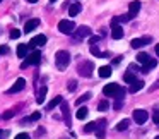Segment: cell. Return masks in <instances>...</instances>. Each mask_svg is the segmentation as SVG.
<instances>
[{
    "instance_id": "6da1fadb",
    "label": "cell",
    "mask_w": 159,
    "mask_h": 139,
    "mask_svg": "<svg viewBox=\"0 0 159 139\" xmlns=\"http://www.w3.org/2000/svg\"><path fill=\"white\" fill-rule=\"evenodd\" d=\"M125 88H121L120 84L116 83H111V84H106V86L103 88V94L108 98H116V100H123L125 96Z\"/></svg>"
},
{
    "instance_id": "7a4b0ae2",
    "label": "cell",
    "mask_w": 159,
    "mask_h": 139,
    "mask_svg": "<svg viewBox=\"0 0 159 139\" xmlns=\"http://www.w3.org/2000/svg\"><path fill=\"white\" fill-rule=\"evenodd\" d=\"M55 62H57V67L60 70H63L67 65L70 64V53L65 52V50H60V52L55 53Z\"/></svg>"
},
{
    "instance_id": "3957f363",
    "label": "cell",
    "mask_w": 159,
    "mask_h": 139,
    "mask_svg": "<svg viewBox=\"0 0 159 139\" xmlns=\"http://www.w3.org/2000/svg\"><path fill=\"white\" fill-rule=\"evenodd\" d=\"M93 70H94V64L89 62V60L80 62L79 65H77V72H79V76H82V77H91L93 76Z\"/></svg>"
},
{
    "instance_id": "277c9868",
    "label": "cell",
    "mask_w": 159,
    "mask_h": 139,
    "mask_svg": "<svg viewBox=\"0 0 159 139\" xmlns=\"http://www.w3.org/2000/svg\"><path fill=\"white\" fill-rule=\"evenodd\" d=\"M58 29L63 35H74V33H75V22L69 21V19H62V21L58 22Z\"/></svg>"
},
{
    "instance_id": "5b68a950",
    "label": "cell",
    "mask_w": 159,
    "mask_h": 139,
    "mask_svg": "<svg viewBox=\"0 0 159 139\" xmlns=\"http://www.w3.org/2000/svg\"><path fill=\"white\" fill-rule=\"evenodd\" d=\"M39 62H41V52H33L28 55V60L22 62V69L28 67V65H38Z\"/></svg>"
},
{
    "instance_id": "8992f818",
    "label": "cell",
    "mask_w": 159,
    "mask_h": 139,
    "mask_svg": "<svg viewBox=\"0 0 159 139\" xmlns=\"http://www.w3.org/2000/svg\"><path fill=\"white\" fill-rule=\"evenodd\" d=\"M149 118V113L145 110H142V108H137V110H134V120L137 122L139 125L140 124H145V120Z\"/></svg>"
},
{
    "instance_id": "52a82bcc",
    "label": "cell",
    "mask_w": 159,
    "mask_h": 139,
    "mask_svg": "<svg viewBox=\"0 0 159 139\" xmlns=\"http://www.w3.org/2000/svg\"><path fill=\"white\" fill-rule=\"evenodd\" d=\"M152 40H151V36H144V38H134L132 40V43H130V46L132 48H142V46H145V45H149Z\"/></svg>"
},
{
    "instance_id": "ba28073f",
    "label": "cell",
    "mask_w": 159,
    "mask_h": 139,
    "mask_svg": "<svg viewBox=\"0 0 159 139\" xmlns=\"http://www.w3.org/2000/svg\"><path fill=\"white\" fill-rule=\"evenodd\" d=\"M24 88H26V79H24V77H19V79L14 83V86H12L11 89H7V93H9V94H14V93L22 91Z\"/></svg>"
},
{
    "instance_id": "9c48e42d",
    "label": "cell",
    "mask_w": 159,
    "mask_h": 139,
    "mask_svg": "<svg viewBox=\"0 0 159 139\" xmlns=\"http://www.w3.org/2000/svg\"><path fill=\"white\" fill-rule=\"evenodd\" d=\"M45 43H46V36L45 35H38V36H34V38L28 43V46H29V48H36V46H43Z\"/></svg>"
},
{
    "instance_id": "30bf717a",
    "label": "cell",
    "mask_w": 159,
    "mask_h": 139,
    "mask_svg": "<svg viewBox=\"0 0 159 139\" xmlns=\"http://www.w3.org/2000/svg\"><path fill=\"white\" fill-rule=\"evenodd\" d=\"M74 36H75V40H82V38H86V36H91V28H87V26H80L79 29H75Z\"/></svg>"
},
{
    "instance_id": "8fae6325",
    "label": "cell",
    "mask_w": 159,
    "mask_h": 139,
    "mask_svg": "<svg viewBox=\"0 0 159 139\" xmlns=\"http://www.w3.org/2000/svg\"><path fill=\"white\" fill-rule=\"evenodd\" d=\"M98 127H96V137L98 139H104V129H106V120L101 118V120L96 122Z\"/></svg>"
},
{
    "instance_id": "7c38bea8",
    "label": "cell",
    "mask_w": 159,
    "mask_h": 139,
    "mask_svg": "<svg viewBox=\"0 0 159 139\" xmlns=\"http://www.w3.org/2000/svg\"><path fill=\"white\" fill-rule=\"evenodd\" d=\"M139 11H140V2H130V5H128V16H130V19H134L135 16L139 14Z\"/></svg>"
},
{
    "instance_id": "4fadbf2b",
    "label": "cell",
    "mask_w": 159,
    "mask_h": 139,
    "mask_svg": "<svg viewBox=\"0 0 159 139\" xmlns=\"http://www.w3.org/2000/svg\"><path fill=\"white\" fill-rule=\"evenodd\" d=\"M62 115H63V122L67 125H70V108H69V103L67 101H62Z\"/></svg>"
},
{
    "instance_id": "5bb4252c",
    "label": "cell",
    "mask_w": 159,
    "mask_h": 139,
    "mask_svg": "<svg viewBox=\"0 0 159 139\" xmlns=\"http://www.w3.org/2000/svg\"><path fill=\"white\" fill-rule=\"evenodd\" d=\"M38 26H39V19H29V21L24 24V33L28 35V33L34 31V29L38 28Z\"/></svg>"
},
{
    "instance_id": "9a60e30c",
    "label": "cell",
    "mask_w": 159,
    "mask_h": 139,
    "mask_svg": "<svg viewBox=\"0 0 159 139\" xmlns=\"http://www.w3.org/2000/svg\"><path fill=\"white\" fill-rule=\"evenodd\" d=\"M111 38L113 40H120L123 38V28L121 26H111Z\"/></svg>"
},
{
    "instance_id": "2e32d148",
    "label": "cell",
    "mask_w": 159,
    "mask_h": 139,
    "mask_svg": "<svg viewBox=\"0 0 159 139\" xmlns=\"http://www.w3.org/2000/svg\"><path fill=\"white\" fill-rule=\"evenodd\" d=\"M156 65H157V60H156V59H151L147 64H144V65H142V72H144V74L151 72V69H154Z\"/></svg>"
},
{
    "instance_id": "e0dca14e",
    "label": "cell",
    "mask_w": 159,
    "mask_h": 139,
    "mask_svg": "<svg viewBox=\"0 0 159 139\" xmlns=\"http://www.w3.org/2000/svg\"><path fill=\"white\" fill-rule=\"evenodd\" d=\"M28 50H29V46L24 45V43H21V45L17 46V57L19 59H26V57H28Z\"/></svg>"
},
{
    "instance_id": "ac0fdd59",
    "label": "cell",
    "mask_w": 159,
    "mask_h": 139,
    "mask_svg": "<svg viewBox=\"0 0 159 139\" xmlns=\"http://www.w3.org/2000/svg\"><path fill=\"white\" fill-rule=\"evenodd\" d=\"M80 11H82V5H80L79 2H74V4L69 7V16H77Z\"/></svg>"
},
{
    "instance_id": "d6986e66",
    "label": "cell",
    "mask_w": 159,
    "mask_h": 139,
    "mask_svg": "<svg viewBox=\"0 0 159 139\" xmlns=\"http://www.w3.org/2000/svg\"><path fill=\"white\" fill-rule=\"evenodd\" d=\"M142 88H144V81H135V83H132L130 84V88H128V91H130V93H137V91H140Z\"/></svg>"
},
{
    "instance_id": "ffe728a7",
    "label": "cell",
    "mask_w": 159,
    "mask_h": 139,
    "mask_svg": "<svg viewBox=\"0 0 159 139\" xmlns=\"http://www.w3.org/2000/svg\"><path fill=\"white\" fill-rule=\"evenodd\" d=\"M62 101H63V98H62V96H55L48 105H46V110H53V108H55L57 105H62Z\"/></svg>"
},
{
    "instance_id": "44dd1931",
    "label": "cell",
    "mask_w": 159,
    "mask_h": 139,
    "mask_svg": "<svg viewBox=\"0 0 159 139\" xmlns=\"http://www.w3.org/2000/svg\"><path fill=\"white\" fill-rule=\"evenodd\" d=\"M46 91H48V89H46V86H41V88H39V91H38V98H36V101H38L39 105H41L43 101H45V96H46Z\"/></svg>"
},
{
    "instance_id": "7402d4cb",
    "label": "cell",
    "mask_w": 159,
    "mask_h": 139,
    "mask_svg": "<svg viewBox=\"0 0 159 139\" xmlns=\"http://www.w3.org/2000/svg\"><path fill=\"white\" fill-rule=\"evenodd\" d=\"M110 76H111V67L110 65L99 67V77H110Z\"/></svg>"
},
{
    "instance_id": "603a6c76",
    "label": "cell",
    "mask_w": 159,
    "mask_h": 139,
    "mask_svg": "<svg viewBox=\"0 0 159 139\" xmlns=\"http://www.w3.org/2000/svg\"><path fill=\"white\" fill-rule=\"evenodd\" d=\"M128 125H130V120H128V118H123V120H120L118 122V125H116V131H127L128 129Z\"/></svg>"
},
{
    "instance_id": "cb8c5ba5",
    "label": "cell",
    "mask_w": 159,
    "mask_h": 139,
    "mask_svg": "<svg viewBox=\"0 0 159 139\" xmlns=\"http://www.w3.org/2000/svg\"><path fill=\"white\" fill-rule=\"evenodd\" d=\"M87 113H89V110H87L86 107H80L79 110H77V113H75V117L79 118V120H84V118L87 117Z\"/></svg>"
},
{
    "instance_id": "d4e9b609",
    "label": "cell",
    "mask_w": 159,
    "mask_h": 139,
    "mask_svg": "<svg viewBox=\"0 0 159 139\" xmlns=\"http://www.w3.org/2000/svg\"><path fill=\"white\" fill-rule=\"evenodd\" d=\"M123 81H125V83H128V84H132V83L137 81V77H135V74L130 70V72H125L123 74Z\"/></svg>"
},
{
    "instance_id": "484cf974",
    "label": "cell",
    "mask_w": 159,
    "mask_h": 139,
    "mask_svg": "<svg viewBox=\"0 0 159 139\" xmlns=\"http://www.w3.org/2000/svg\"><path fill=\"white\" fill-rule=\"evenodd\" d=\"M149 60H151V57H149L147 53H144V52H140V53L137 55V62L142 64V65H144V64H147Z\"/></svg>"
},
{
    "instance_id": "4316f807",
    "label": "cell",
    "mask_w": 159,
    "mask_h": 139,
    "mask_svg": "<svg viewBox=\"0 0 159 139\" xmlns=\"http://www.w3.org/2000/svg\"><path fill=\"white\" fill-rule=\"evenodd\" d=\"M108 108H110V103H108V100H101L99 105H98V110H99V112H106Z\"/></svg>"
},
{
    "instance_id": "83f0119b",
    "label": "cell",
    "mask_w": 159,
    "mask_h": 139,
    "mask_svg": "<svg viewBox=\"0 0 159 139\" xmlns=\"http://www.w3.org/2000/svg\"><path fill=\"white\" fill-rule=\"evenodd\" d=\"M91 96H93V94H91V93H84V94H82V96H80V98H77V101H75V103H77V105H82L84 101L91 100Z\"/></svg>"
},
{
    "instance_id": "f1b7e54d",
    "label": "cell",
    "mask_w": 159,
    "mask_h": 139,
    "mask_svg": "<svg viewBox=\"0 0 159 139\" xmlns=\"http://www.w3.org/2000/svg\"><path fill=\"white\" fill-rule=\"evenodd\" d=\"M96 127H98L96 122H89V124L84 127V132H96Z\"/></svg>"
},
{
    "instance_id": "f546056e",
    "label": "cell",
    "mask_w": 159,
    "mask_h": 139,
    "mask_svg": "<svg viewBox=\"0 0 159 139\" xmlns=\"http://www.w3.org/2000/svg\"><path fill=\"white\" fill-rule=\"evenodd\" d=\"M91 53H93V55H96V57H104V53L101 52L96 45H91Z\"/></svg>"
},
{
    "instance_id": "4dcf8cb0",
    "label": "cell",
    "mask_w": 159,
    "mask_h": 139,
    "mask_svg": "<svg viewBox=\"0 0 159 139\" xmlns=\"http://www.w3.org/2000/svg\"><path fill=\"white\" fill-rule=\"evenodd\" d=\"M41 118V112H34V113L31 115V117H28L26 120H29V122H34V120H39Z\"/></svg>"
},
{
    "instance_id": "1f68e13d",
    "label": "cell",
    "mask_w": 159,
    "mask_h": 139,
    "mask_svg": "<svg viewBox=\"0 0 159 139\" xmlns=\"http://www.w3.org/2000/svg\"><path fill=\"white\" fill-rule=\"evenodd\" d=\"M67 89L69 91H75L77 89V81H69V83H67Z\"/></svg>"
},
{
    "instance_id": "d6a6232c",
    "label": "cell",
    "mask_w": 159,
    "mask_h": 139,
    "mask_svg": "<svg viewBox=\"0 0 159 139\" xmlns=\"http://www.w3.org/2000/svg\"><path fill=\"white\" fill-rule=\"evenodd\" d=\"M19 36H21V31H19V29H12L11 31V38L12 40H17Z\"/></svg>"
},
{
    "instance_id": "836d02e7",
    "label": "cell",
    "mask_w": 159,
    "mask_h": 139,
    "mask_svg": "<svg viewBox=\"0 0 159 139\" xmlns=\"http://www.w3.org/2000/svg\"><path fill=\"white\" fill-rule=\"evenodd\" d=\"M121 107H123V100H116V101L113 103V108H115V110H120Z\"/></svg>"
},
{
    "instance_id": "e575fe53",
    "label": "cell",
    "mask_w": 159,
    "mask_h": 139,
    "mask_svg": "<svg viewBox=\"0 0 159 139\" xmlns=\"http://www.w3.org/2000/svg\"><path fill=\"white\" fill-rule=\"evenodd\" d=\"M99 40H101V36H98V35H96V36H91V38H89V43H91V45H96Z\"/></svg>"
},
{
    "instance_id": "d590c367",
    "label": "cell",
    "mask_w": 159,
    "mask_h": 139,
    "mask_svg": "<svg viewBox=\"0 0 159 139\" xmlns=\"http://www.w3.org/2000/svg\"><path fill=\"white\" fill-rule=\"evenodd\" d=\"M9 53V46L7 45H2L0 46V55H7Z\"/></svg>"
},
{
    "instance_id": "8d00e7d4",
    "label": "cell",
    "mask_w": 159,
    "mask_h": 139,
    "mask_svg": "<svg viewBox=\"0 0 159 139\" xmlns=\"http://www.w3.org/2000/svg\"><path fill=\"white\" fill-rule=\"evenodd\" d=\"M14 139H31V137H29V134H26V132H21V134H17Z\"/></svg>"
},
{
    "instance_id": "74e56055",
    "label": "cell",
    "mask_w": 159,
    "mask_h": 139,
    "mask_svg": "<svg viewBox=\"0 0 159 139\" xmlns=\"http://www.w3.org/2000/svg\"><path fill=\"white\" fill-rule=\"evenodd\" d=\"M152 120H154V124H157V125H159V110H156V112H154V115H152Z\"/></svg>"
},
{
    "instance_id": "f35d334b",
    "label": "cell",
    "mask_w": 159,
    "mask_h": 139,
    "mask_svg": "<svg viewBox=\"0 0 159 139\" xmlns=\"http://www.w3.org/2000/svg\"><path fill=\"white\" fill-rule=\"evenodd\" d=\"M12 115H14V110H7L4 115H2V117H4V118H11Z\"/></svg>"
},
{
    "instance_id": "ab89813d",
    "label": "cell",
    "mask_w": 159,
    "mask_h": 139,
    "mask_svg": "<svg viewBox=\"0 0 159 139\" xmlns=\"http://www.w3.org/2000/svg\"><path fill=\"white\" fill-rule=\"evenodd\" d=\"M5 136H7V132H5V131H2V129H0V139H4Z\"/></svg>"
},
{
    "instance_id": "60d3db41",
    "label": "cell",
    "mask_w": 159,
    "mask_h": 139,
    "mask_svg": "<svg viewBox=\"0 0 159 139\" xmlns=\"http://www.w3.org/2000/svg\"><path fill=\"white\" fill-rule=\"evenodd\" d=\"M157 88H159V81H157V83H156V84H154V86H152V88H151V91H154V89H157Z\"/></svg>"
},
{
    "instance_id": "b9f144b4",
    "label": "cell",
    "mask_w": 159,
    "mask_h": 139,
    "mask_svg": "<svg viewBox=\"0 0 159 139\" xmlns=\"http://www.w3.org/2000/svg\"><path fill=\"white\" fill-rule=\"evenodd\" d=\"M156 53H157V55H159V43H157V45H156Z\"/></svg>"
},
{
    "instance_id": "7bdbcfd3",
    "label": "cell",
    "mask_w": 159,
    "mask_h": 139,
    "mask_svg": "<svg viewBox=\"0 0 159 139\" xmlns=\"http://www.w3.org/2000/svg\"><path fill=\"white\" fill-rule=\"evenodd\" d=\"M29 4H36V2H38V0H28Z\"/></svg>"
},
{
    "instance_id": "ee69618b",
    "label": "cell",
    "mask_w": 159,
    "mask_h": 139,
    "mask_svg": "<svg viewBox=\"0 0 159 139\" xmlns=\"http://www.w3.org/2000/svg\"><path fill=\"white\" fill-rule=\"evenodd\" d=\"M50 2H57V0H50Z\"/></svg>"
},
{
    "instance_id": "f6af8a7d",
    "label": "cell",
    "mask_w": 159,
    "mask_h": 139,
    "mask_svg": "<svg viewBox=\"0 0 159 139\" xmlns=\"http://www.w3.org/2000/svg\"><path fill=\"white\" fill-rule=\"evenodd\" d=\"M156 139H159V136H157V137H156Z\"/></svg>"
},
{
    "instance_id": "bcb514c9",
    "label": "cell",
    "mask_w": 159,
    "mask_h": 139,
    "mask_svg": "<svg viewBox=\"0 0 159 139\" xmlns=\"http://www.w3.org/2000/svg\"><path fill=\"white\" fill-rule=\"evenodd\" d=\"M0 2H2V0H0Z\"/></svg>"
}]
</instances>
